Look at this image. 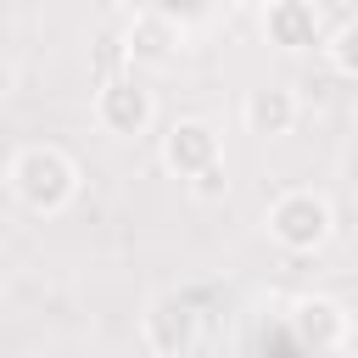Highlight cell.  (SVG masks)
Here are the masks:
<instances>
[{"mask_svg":"<svg viewBox=\"0 0 358 358\" xmlns=\"http://www.w3.org/2000/svg\"><path fill=\"white\" fill-rule=\"evenodd\" d=\"M213 162H224V140H218V129L213 123H201V117H173L168 123V134H162V168L173 173V179H196L201 168H213Z\"/></svg>","mask_w":358,"mask_h":358,"instance_id":"8992f818","label":"cell"},{"mask_svg":"<svg viewBox=\"0 0 358 358\" xmlns=\"http://www.w3.org/2000/svg\"><path fill=\"white\" fill-rule=\"evenodd\" d=\"M6 185H11V196H17L28 213L56 218V213H67L73 196H78V162H73L62 145H22V151L11 157V168H6Z\"/></svg>","mask_w":358,"mask_h":358,"instance_id":"6da1fadb","label":"cell"},{"mask_svg":"<svg viewBox=\"0 0 358 358\" xmlns=\"http://www.w3.org/2000/svg\"><path fill=\"white\" fill-rule=\"evenodd\" d=\"M151 117H157V101H151V90H145L140 78L117 73V78H106V84L95 90V123H101L106 134L134 140V134L151 129Z\"/></svg>","mask_w":358,"mask_h":358,"instance_id":"5b68a950","label":"cell"},{"mask_svg":"<svg viewBox=\"0 0 358 358\" xmlns=\"http://www.w3.org/2000/svg\"><path fill=\"white\" fill-rule=\"evenodd\" d=\"M129 62H140V67H162V62H173L179 56V22L168 17V11H140L134 22H129Z\"/></svg>","mask_w":358,"mask_h":358,"instance_id":"ba28073f","label":"cell"},{"mask_svg":"<svg viewBox=\"0 0 358 358\" xmlns=\"http://www.w3.org/2000/svg\"><path fill=\"white\" fill-rule=\"evenodd\" d=\"M285 336L302 352H341L352 341V319L336 296H296L285 313Z\"/></svg>","mask_w":358,"mask_h":358,"instance_id":"3957f363","label":"cell"},{"mask_svg":"<svg viewBox=\"0 0 358 358\" xmlns=\"http://www.w3.org/2000/svg\"><path fill=\"white\" fill-rule=\"evenodd\" d=\"M296 90H285V84H263V90H252L246 95V129L252 134H263V140H280V134H291L296 129Z\"/></svg>","mask_w":358,"mask_h":358,"instance_id":"9c48e42d","label":"cell"},{"mask_svg":"<svg viewBox=\"0 0 358 358\" xmlns=\"http://www.w3.org/2000/svg\"><path fill=\"white\" fill-rule=\"evenodd\" d=\"M190 190H196L201 201H213V196H224V190H229V173H224V162H213V168H201V173L190 179Z\"/></svg>","mask_w":358,"mask_h":358,"instance_id":"8fae6325","label":"cell"},{"mask_svg":"<svg viewBox=\"0 0 358 358\" xmlns=\"http://www.w3.org/2000/svg\"><path fill=\"white\" fill-rule=\"evenodd\" d=\"M263 229H268V241L285 246V252H319V246L330 241V229H336V213H330V201H324L319 190H285V196L268 201Z\"/></svg>","mask_w":358,"mask_h":358,"instance_id":"7a4b0ae2","label":"cell"},{"mask_svg":"<svg viewBox=\"0 0 358 358\" xmlns=\"http://www.w3.org/2000/svg\"><path fill=\"white\" fill-rule=\"evenodd\" d=\"M263 34H268V45H280V50H319V34H324V17H319V6L313 0H268L263 6Z\"/></svg>","mask_w":358,"mask_h":358,"instance_id":"52a82bcc","label":"cell"},{"mask_svg":"<svg viewBox=\"0 0 358 358\" xmlns=\"http://www.w3.org/2000/svg\"><path fill=\"white\" fill-rule=\"evenodd\" d=\"M140 336H145V347L162 352V358L196 352V347H201V313H196L190 296L162 291V296H151V308H145V319H140Z\"/></svg>","mask_w":358,"mask_h":358,"instance_id":"277c9868","label":"cell"},{"mask_svg":"<svg viewBox=\"0 0 358 358\" xmlns=\"http://www.w3.org/2000/svg\"><path fill=\"white\" fill-rule=\"evenodd\" d=\"M319 50H324L336 78H358V28L352 22H341L336 34H319Z\"/></svg>","mask_w":358,"mask_h":358,"instance_id":"30bf717a","label":"cell"}]
</instances>
